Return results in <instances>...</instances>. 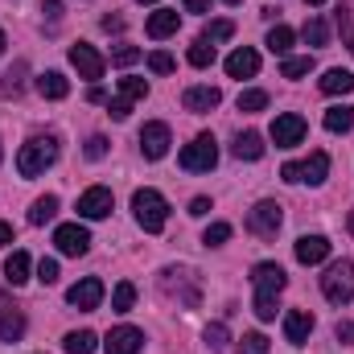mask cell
<instances>
[{
	"label": "cell",
	"mask_w": 354,
	"mask_h": 354,
	"mask_svg": "<svg viewBox=\"0 0 354 354\" xmlns=\"http://www.w3.org/2000/svg\"><path fill=\"white\" fill-rule=\"evenodd\" d=\"M252 284H256V317L260 322H272L276 317V297L284 292L288 276L280 264H256L252 268Z\"/></svg>",
	"instance_id": "cell-1"
},
{
	"label": "cell",
	"mask_w": 354,
	"mask_h": 354,
	"mask_svg": "<svg viewBox=\"0 0 354 354\" xmlns=\"http://www.w3.org/2000/svg\"><path fill=\"white\" fill-rule=\"evenodd\" d=\"M161 292L177 301L181 309H198V301H202V288H198V276L189 272V268H165L161 272Z\"/></svg>",
	"instance_id": "cell-2"
},
{
	"label": "cell",
	"mask_w": 354,
	"mask_h": 354,
	"mask_svg": "<svg viewBox=\"0 0 354 354\" xmlns=\"http://www.w3.org/2000/svg\"><path fill=\"white\" fill-rule=\"evenodd\" d=\"M54 161H58V140H54V136H33V140L17 153V169H21V177L46 174Z\"/></svg>",
	"instance_id": "cell-3"
},
{
	"label": "cell",
	"mask_w": 354,
	"mask_h": 354,
	"mask_svg": "<svg viewBox=\"0 0 354 354\" xmlns=\"http://www.w3.org/2000/svg\"><path fill=\"white\" fill-rule=\"evenodd\" d=\"M132 210H136V223H140L145 231H161V227L169 223V202H165V194H157V189H136V194H132Z\"/></svg>",
	"instance_id": "cell-4"
},
{
	"label": "cell",
	"mask_w": 354,
	"mask_h": 354,
	"mask_svg": "<svg viewBox=\"0 0 354 354\" xmlns=\"http://www.w3.org/2000/svg\"><path fill=\"white\" fill-rule=\"evenodd\" d=\"M214 161H218V145H214V136H210V132L194 136V145H185V149H181V157H177V165H181L185 174H210V169H214Z\"/></svg>",
	"instance_id": "cell-5"
},
{
	"label": "cell",
	"mask_w": 354,
	"mask_h": 354,
	"mask_svg": "<svg viewBox=\"0 0 354 354\" xmlns=\"http://www.w3.org/2000/svg\"><path fill=\"white\" fill-rule=\"evenodd\" d=\"M322 292H326V301H334V305L354 301V260H338V264L326 268V276H322Z\"/></svg>",
	"instance_id": "cell-6"
},
{
	"label": "cell",
	"mask_w": 354,
	"mask_h": 354,
	"mask_svg": "<svg viewBox=\"0 0 354 354\" xmlns=\"http://www.w3.org/2000/svg\"><path fill=\"white\" fill-rule=\"evenodd\" d=\"M326 174H330V157H326V153H309L305 161H288V165L280 169L284 181H309V185H322Z\"/></svg>",
	"instance_id": "cell-7"
},
{
	"label": "cell",
	"mask_w": 354,
	"mask_h": 354,
	"mask_svg": "<svg viewBox=\"0 0 354 354\" xmlns=\"http://www.w3.org/2000/svg\"><path fill=\"white\" fill-rule=\"evenodd\" d=\"M280 223H284V214H280V202H256L252 210H248V231L252 235H260V239H272L276 231H280Z\"/></svg>",
	"instance_id": "cell-8"
},
{
	"label": "cell",
	"mask_w": 354,
	"mask_h": 354,
	"mask_svg": "<svg viewBox=\"0 0 354 354\" xmlns=\"http://www.w3.org/2000/svg\"><path fill=\"white\" fill-rule=\"evenodd\" d=\"M305 132H309V124H305L297 111H284V115L272 120V140H276V149H292V145H301Z\"/></svg>",
	"instance_id": "cell-9"
},
{
	"label": "cell",
	"mask_w": 354,
	"mask_h": 354,
	"mask_svg": "<svg viewBox=\"0 0 354 354\" xmlns=\"http://www.w3.org/2000/svg\"><path fill=\"white\" fill-rule=\"evenodd\" d=\"M71 62H75V71H79V79H103V71H107V58L87 46V41H79V46H71Z\"/></svg>",
	"instance_id": "cell-10"
},
{
	"label": "cell",
	"mask_w": 354,
	"mask_h": 354,
	"mask_svg": "<svg viewBox=\"0 0 354 354\" xmlns=\"http://www.w3.org/2000/svg\"><path fill=\"white\" fill-rule=\"evenodd\" d=\"M54 243H58V252H62V256H87L91 231H87V227H79V223H62V227L54 231Z\"/></svg>",
	"instance_id": "cell-11"
},
{
	"label": "cell",
	"mask_w": 354,
	"mask_h": 354,
	"mask_svg": "<svg viewBox=\"0 0 354 354\" xmlns=\"http://www.w3.org/2000/svg\"><path fill=\"white\" fill-rule=\"evenodd\" d=\"M169 145H174L169 124H145V128H140V153H145L149 161H161V157L169 153Z\"/></svg>",
	"instance_id": "cell-12"
},
{
	"label": "cell",
	"mask_w": 354,
	"mask_h": 354,
	"mask_svg": "<svg viewBox=\"0 0 354 354\" xmlns=\"http://www.w3.org/2000/svg\"><path fill=\"white\" fill-rule=\"evenodd\" d=\"M145 346V334L136 330V326H115L107 338H103V351L107 354H140Z\"/></svg>",
	"instance_id": "cell-13"
},
{
	"label": "cell",
	"mask_w": 354,
	"mask_h": 354,
	"mask_svg": "<svg viewBox=\"0 0 354 354\" xmlns=\"http://www.w3.org/2000/svg\"><path fill=\"white\" fill-rule=\"evenodd\" d=\"M111 206H115V198H111L107 185H91L87 194L79 198V214H83V218H107Z\"/></svg>",
	"instance_id": "cell-14"
},
{
	"label": "cell",
	"mask_w": 354,
	"mask_h": 354,
	"mask_svg": "<svg viewBox=\"0 0 354 354\" xmlns=\"http://www.w3.org/2000/svg\"><path fill=\"white\" fill-rule=\"evenodd\" d=\"M66 301H71L75 309H83V313L99 309V301H103V280H99V276H87V280H79V284L66 292Z\"/></svg>",
	"instance_id": "cell-15"
},
{
	"label": "cell",
	"mask_w": 354,
	"mask_h": 354,
	"mask_svg": "<svg viewBox=\"0 0 354 354\" xmlns=\"http://www.w3.org/2000/svg\"><path fill=\"white\" fill-rule=\"evenodd\" d=\"M309 334H313V313H305V309H288V313H284V338H288L292 346H305Z\"/></svg>",
	"instance_id": "cell-16"
},
{
	"label": "cell",
	"mask_w": 354,
	"mask_h": 354,
	"mask_svg": "<svg viewBox=\"0 0 354 354\" xmlns=\"http://www.w3.org/2000/svg\"><path fill=\"white\" fill-rule=\"evenodd\" d=\"M227 75H231V79H252V75H260V54L248 50V46H239V50L227 58Z\"/></svg>",
	"instance_id": "cell-17"
},
{
	"label": "cell",
	"mask_w": 354,
	"mask_h": 354,
	"mask_svg": "<svg viewBox=\"0 0 354 354\" xmlns=\"http://www.w3.org/2000/svg\"><path fill=\"white\" fill-rule=\"evenodd\" d=\"M223 103V91L218 87H189L181 95V107L185 111H214Z\"/></svg>",
	"instance_id": "cell-18"
},
{
	"label": "cell",
	"mask_w": 354,
	"mask_h": 354,
	"mask_svg": "<svg viewBox=\"0 0 354 354\" xmlns=\"http://www.w3.org/2000/svg\"><path fill=\"white\" fill-rule=\"evenodd\" d=\"M330 256V239L326 235H301L297 239V260L301 264H322Z\"/></svg>",
	"instance_id": "cell-19"
},
{
	"label": "cell",
	"mask_w": 354,
	"mask_h": 354,
	"mask_svg": "<svg viewBox=\"0 0 354 354\" xmlns=\"http://www.w3.org/2000/svg\"><path fill=\"white\" fill-rule=\"evenodd\" d=\"M231 153H235L239 161H260V157H264V136H260V132H239Z\"/></svg>",
	"instance_id": "cell-20"
},
{
	"label": "cell",
	"mask_w": 354,
	"mask_h": 354,
	"mask_svg": "<svg viewBox=\"0 0 354 354\" xmlns=\"http://www.w3.org/2000/svg\"><path fill=\"white\" fill-rule=\"evenodd\" d=\"M177 25H181V17H177L174 8H161V12H153L149 17V37H169V33H177Z\"/></svg>",
	"instance_id": "cell-21"
},
{
	"label": "cell",
	"mask_w": 354,
	"mask_h": 354,
	"mask_svg": "<svg viewBox=\"0 0 354 354\" xmlns=\"http://www.w3.org/2000/svg\"><path fill=\"white\" fill-rule=\"evenodd\" d=\"M322 91H326V95H351L354 91V75L351 71H342V66H334V71H326Z\"/></svg>",
	"instance_id": "cell-22"
},
{
	"label": "cell",
	"mask_w": 354,
	"mask_h": 354,
	"mask_svg": "<svg viewBox=\"0 0 354 354\" xmlns=\"http://www.w3.org/2000/svg\"><path fill=\"white\" fill-rule=\"evenodd\" d=\"M37 91H41L46 99H66V95H71V83H66V75H58V71H46V75L37 79Z\"/></svg>",
	"instance_id": "cell-23"
},
{
	"label": "cell",
	"mask_w": 354,
	"mask_h": 354,
	"mask_svg": "<svg viewBox=\"0 0 354 354\" xmlns=\"http://www.w3.org/2000/svg\"><path fill=\"white\" fill-rule=\"evenodd\" d=\"M29 256H25V252H12V256H8V260H4V280H8V284H25V280H29Z\"/></svg>",
	"instance_id": "cell-24"
},
{
	"label": "cell",
	"mask_w": 354,
	"mask_h": 354,
	"mask_svg": "<svg viewBox=\"0 0 354 354\" xmlns=\"http://www.w3.org/2000/svg\"><path fill=\"white\" fill-rule=\"evenodd\" d=\"M54 214H58V198H54V194H46V198H37V202H33V210H29V223H33V227H46Z\"/></svg>",
	"instance_id": "cell-25"
},
{
	"label": "cell",
	"mask_w": 354,
	"mask_h": 354,
	"mask_svg": "<svg viewBox=\"0 0 354 354\" xmlns=\"http://www.w3.org/2000/svg\"><path fill=\"white\" fill-rule=\"evenodd\" d=\"M21 334H25V317L12 313V309H4L0 313V342H17Z\"/></svg>",
	"instance_id": "cell-26"
},
{
	"label": "cell",
	"mask_w": 354,
	"mask_h": 354,
	"mask_svg": "<svg viewBox=\"0 0 354 354\" xmlns=\"http://www.w3.org/2000/svg\"><path fill=\"white\" fill-rule=\"evenodd\" d=\"M326 128H330V132H351L354 128V107H346V103H342V107H330V111H326Z\"/></svg>",
	"instance_id": "cell-27"
},
{
	"label": "cell",
	"mask_w": 354,
	"mask_h": 354,
	"mask_svg": "<svg viewBox=\"0 0 354 354\" xmlns=\"http://www.w3.org/2000/svg\"><path fill=\"white\" fill-rule=\"evenodd\" d=\"M132 305H136V284H132V280H120L115 292H111V309H115V313H128Z\"/></svg>",
	"instance_id": "cell-28"
},
{
	"label": "cell",
	"mask_w": 354,
	"mask_h": 354,
	"mask_svg": "<svg viewBox=\"0 0 354 354\" xmlns=\"http://www.w3.org/2000/svg\"><path fill=\"white\" fill-rule=\"evenodd\" d=\"M95 342H99V338H95L91 330H75V334H66L62 346H66V354H95Z\"/></svg>",
	"instance_id": "cell-29"
},
{
	"label": "cell",
	"mask_w": 354,
	"mask_h": 354,
	"mask_svg": "<svg viewBox=\"0 0 354 354\" xmlns=\"http://www.w3.org/2000/svg\"><path fill=\"white\" fill-rule=\"evenodd\" d=\"M301 37H305L309 46H326V41H330V25H326L322 17H313V21H305V29H301Z\"/></svg>",
	"instance_id": "cell-30"
},
{
	"label": "cell",
	"mask_w": 354,
	"mask_h": 354,
	"mask_svg": "<svg viewBox=\"0 0 354 354\" xmlns=\"http://www.w3.org/2000/svg\"><path fill=\"white\" fill-rule=\"evenodd\" d=\"M268 50H272V54H280V58H284V54H288V50H292V29H288V25H276V29H272V33H268Z\"/></svg>",
	"instance_id": "cell-31"
},
{
	"label": "cell",
	"mask_w": 354,
	"mask_h": 354,
	"mask_svg": "<svg viewBox=\"0 0 354 354\" xmlns=\"http://www.w3.org/2000/svg\"><path fill=\"white\" fill-rule=\"evenodd\" d=\"M210 62H214V46H210V41H202V37H198V41H194V46H189V66H198V71H206V66H210Z\"/></svg>",
	"instance_id": "cell-32"
},
{
	"label": "cell",
	"mask_w": 354,
	"mask_h": 354,
	"mask_svg": "<svg viewBox=\"0 0 354 354\" xmlns=\"http://www.w3.org/2000/svg\"><path fill=\"white\" fill-rule=\"evenodd\" d=\"M235 33V25L231 21H210L206 29H202V41H210V46H218V41H227Z\"/></svg>",
	"instance_id": "cell-33"
},
{
	"label": "cell",
	"mask_w": 354,
	"mask_h": 354,
	"mask_svg": "<svg viewBox=\"0 0 354 354\" xmlns=\"http://www.w3.org/2000/svg\"><path fill=\"white\" fill-rule=\"evenodd\" d=\"M309 71H313V58H309V54H305V58H284V66H280L284 79H305Z\"/></svg>",
	"instance_id": "cell-34"
},
{
	"label": "cell",
	"mask_w": 354,
	"mask_h": 354,
	"mask_svg": "<svg viewBox=\"0 0 354 354\" xmlns=\"http://www.w3.org/2000/svg\"><path fill=\"white\" fill-rule=\"evenodd\" d=\"M268 91H239V111H264Z\"/></svg>",
	"instance_id": "cell-35"
},
{
	"label": "cell",
	"mask_w": 354,
	"mask_h": 354,
	"mask_svg": "<svg viewBox=\"0 0 354 354\" xmlns=\"http://www.w3.org/2000/svg\"><path fill=\"white\" fill-rule=\"evenodd\" d=\"M227 239H231V223H210L206 235H202L206 248H218V243H227Z\"/></svg>",
	"instance_id": "cell-36"
},
{
	"label": "cell",
	"mask_w": 354,
	"mask_h": 354,
	"mask_svg": "<svg viewBox=\"0 0 354 354\" xmlns=\"http://www.w3.org/2000/svg\"><path fill=\"white\" fill-rule=\"evenodd\" d=\"M120 95L136 103V99H145V95H149V83H145V79H120Z\"/></svg>",
	"instance_id": "cell-37"
},
{
	"label": "cell",
	"mask_w": 354,
	"mask_h": 354,
	"mask_svg": "<svg viewBox=\"0 0 354 354\" xmlns=\"http://www.w3.org/2000/svg\"><path fill=\"white\" fill-rule=\"evenodd\" d=\"M239 354H268V338L264 334H243L239 338Z\"/></svg>",
	"instance_id": "cell-38"
},
{
	"label": "cell",
	"mask_w": 354,
	"mask_h": 354,
	"mask_svg": "<svg viewBox=\"0 0 354 354\" xmlns=\"http://www.w3.org/2000/svg\"><path fill=\"white\" fill-rule=\"evenodd\" d=\"M338 29H342V41L351 46V54H354V8H351V4L338 12Z\"/></svg>",
	"instance_id": "cell-39"
},
{
	"label": "cell",
	"mask_w": 354,
	"mask_h": 354,
	"mask_svg": "<svg viewBox=\"0 0 354 354\" xmlns=\"http://www.w3.org/2000/svg\"><path fill=\"white\" fill-rule=\"evenodd\" d=\"M227 338H231V334H227V326H223V322L206 326V346H210V351H223V346H227Z\"/></svg>",
	"instance_id": "cell-40"
},
{
	"label": "cell",
	"mask_w": 354,
	"mask_h": 354,
	"mask_svg": "<svg viewBox=\"0 0 354 354\" xmlns=\"http://www.w3.org/2000/svg\"><path fill=\"white\" fill-rule=\"evenodd\" d=\"M177 62H174V54H165V50H157V54H149V71L153 75H169Z\"/></svg>",
	"instance_id": "cell-41"
},
{
	"label": "cell",
	"mask_w": 354,
	"mask_h": 354,
	"mask_svg": "<svg viewBox=\"0 0 354 354\" xmlns=\"http://www.w3.org/2000/svg\"><path fill=\"white\" fill-rule=\"evenodd\" d=\"M111 62H115V66H132V62H140V50H136V46H120V50L111 54Z\"/></svg>",
	"instance_id": "cell-42"
},
{
	"label": "cell",
	"mask_w": 354,
	"mask_h": 354,
	"mask_svg": "<svg viewBox=\"0 0 354 354\" xmlns=\"http://www.w3.org/2000/svg\"><path fill=\"white\" fill-rule=\"evenodd\" d=\"M107 111H111V120H128V115H132V99H124V95H120V99H111V103H107Z\"/></svg>",
	"instance_id": "cell-43"
},
{
	"label": "cell",
	"mask_w": 354,
	"mask_h": 354,
	"mask_svg": "<svg viewBox=\"0 0 354 354\" xmlns=\"http://www.w3.org/2000/svg\"><path fill=\"white\" fill-rule=\"evenodd\" d=\"M83 153H87L91 161H99V157H107V136H91V140H87V149H83Z\"/></svg>",
	"instance_id": "cell-44"
},
{
	"label": "cell",
	"mask_w": 354,
	"mask_h": 354,
	"mask_svg": "<svg viewBox=\"0 0 354 354\" xmlns=\"http://www.w3.org/2000/svg\"><path fill=\"white\" fill-rule=\"evenodd\" d=\"M37 280H41V284H54V280H58V260H41V264H37Z\"/></svg>",
	"instance_id": "cell-45"
},
{
	"label": "cell",
	"mask_w": 354,
	"mask_h": 354,
	"mask_svg": "<svg viewBox=\"0 0 354 354\" xmlns=\"http://www.w3.org/2000/svg\"><path fill=\"white\" fill-rule=\"evenodd\" d=\"M334 338L338 342H354V322H338L334 326Z\"/></svg>",
	"instance_id": "cell-46"
},
{
	"label": "cell",
	"mask_w": 354,
	"mask_h": 354,
	"mask_svg": "<svg viewBox=\"0 0 354 354\" xmlns=\"http://www.w3.org/2000/svg\"><path fill=\"white\" fill-rule=\"evenodd\" d=\"M41 12H46L50 21H58V17H62V0H46V4H41Z\"/></svg>",
	"instance_id": "cell-47"
},
{
	"label": "cell",
	"mask_w": 354,
	"mask_h": 354,
	"mask_svg": "<svg viewBox=\"0 0 354 354\" xmlns=\"http://www.w3.org/2000/svg\"><path fill=\"white\" fill-rule=\"evenodd\" d=\"M206 210H210V198H194V202H189V214H194V218H202Z\"/></svg>",
	"instance_id": "cell-48"
},
{
	"label": "cell",
	"mask_w": 354,
	"mask_h": 354,
	"mask_svg": "<svg viewBox=\"0 0 354 354\" xmlns=\"http://www.w3.org/2000/svg\"><path fill=\"white\" fill-rule=\"evenodd\" d=\"M210 8V0H185V12H206Z\"/></svg>",
	"instance_id": "cell-49"
},
{
	"label": "cell",
	"mask_w": 354,
	"mask_h": 354,
	"mask_svg": "<svg viewBox=\"0 0 354 354\" xmlns=\"http://www.w3.org/2000/svg\"><path fill=\"white\" fill-rule=\"evenodd\" d=\"M103 29L111 33V29H124V17H103Z\"/></svg>",
	"instance_id": "cell-50"
},
{
	"label": "cell",
	"mask_w": 354,
	"mask_h": 354,
	"mask_svg": "<svg viewBox=\"0 0 354 354\" xmlns=\"http://www.w3.org/2000/svg\"><path fill=\"white\" fill-rule=\"evenodd\" d=\"M12 243V227L8 223H0V248H8Z\"/></svg>",
	"instance_id": "cell-51"
},
{
	"label": "cell",
	"mask_w": 354,
	"mask_h": 354,
	"mask_svg": "<svg viewBox=\"0 0 354 354\" xmlns=\"http://www.w3.org/2000/svg\"><path fill=\"white\" fill-rule=\"evenodd\" d=\"M4 46H8V41H4V29H0V54H4Z\"/></svg>",
	"instance_id": "cell-52"
},
{
	"label": "cell",
	"mask_w": 354,
	"mask_h": 354,
	"mask_svg": "<svg viewBox=\"0 0 354 354\" xmlns=\"http://www.w3.org/2000/svg\"><path fill=\"white\" fill-rule=\"evenodd\" d=\"M351 235H354V210H351Z\"/></svg>",
	"instance_id": "cell-53"
},
{
	"label": "cell",
	"mask_w": 354,
	"mask_h": 354,
	"mask_svg": "<svg viewBox=\"0 0 354 354\" xmlns=\"http://www.w3.org/2000/svg\"><path fill=\"white\" fill-rule=\"evenodd\" d=\"M305 4H326V0H305Z\"/></svg>",
	"instance_id": "cell-54"
},
{
	"label": "cell",
	"mask_w": 354,
	"mask_h": 354,
	"mask_svg": "<svg viewBox=\"0 0 354 354\" xmlns=\"http://www.w3.org/2000/svg\"><path fill=\"white\" fill-rule=\"evenodd\" d=\"M227 4H239V0H227Z\"/></svg>",
	"instance_id": "cell-55"
},
{
	"label": "cell",
	"mask_w": 354,
	"mask_h": 354,
	"mask_svg": "<svg viewBox=\"0 0 354 354\" xmlns=\"http://www.w3.org/2000/svg\"><path fill=\"white\" fill-rule=\"evenodd\" d=\"M140 4H153V0H140Z\"/></svg>",
	"instance_id": "cell-56"
},
{
	"label": "cell",
	"mask_w": 354,
	"mask_h": 354,
	"mask_svg": "<svg viewBox=\"0 0 354 354\" xmlns=\"http://www.w3.org/2000/svg\"><path fill=\"white\" fill-rule=\"evenodd\" d=\"M0 161H4V153H0Z\"/></svg>",
	"instance_id": "cell-57"
}]
</instances>
